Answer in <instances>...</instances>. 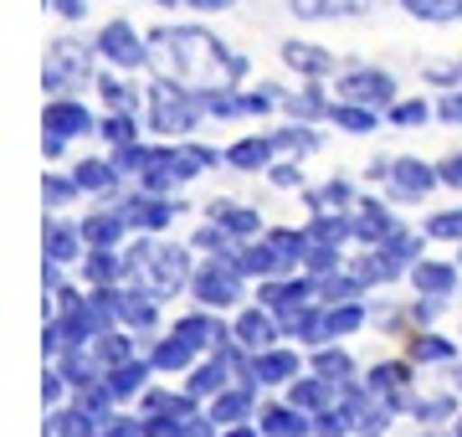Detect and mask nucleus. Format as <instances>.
I'll return each mask as SVG.
<instances>
[{
    "instance_id": "f257e3e1",
    "label": "nucleus",
    "mask_w": 462,
    "mask_h": 437,
    "mask_svg": "<svg viewBox=\"0 0 462 437\" xmlns=\"http://www.w3.org/2000/svg\"><path fill=\"white\" fill-rule=\"evenodd\" d=\"M149 124L160 129V135H185L200 114V93H185L175 78H160V83L149 88Z\"/></svg>"
},
{
    "instance_id": "f03ea898",
    "label": "nucleus",
    "mask_w": 462,
    "mask_h": 437,
    "mask_svg": "<svg viewBox=\"0 0 462 437\" xmlns=\"http://www.w3.org/2000/svg\"><path fill=\"white\" fill-rule=\"evenodd\" d=\"M93 51L98 47H83V42H51L47 93H62L67 83H88V78H93Z\"/></svg>"
},
{
    "instance_id": "7ed1b4c3",
    "label": "nucleus",
    "mask_w": 462,
    "mask_h": 437,
    "mask_svg": "<svg viewBox=\"0 0 462 437\" xmlns=\"http://www.w3.org/2000/svg\"><path fill=\"white\" fill-rule=\"evenodd\" d=\"M339 98L365 103V108H385V103H396V78L375 68H355L339 78Z\"/></svg>"
},
{
    "instance_id": "20e7f679",
    "label": "nucleus",
    "mask_w": 462,
    "mask_h": 437,
    "mask_svg": "<svg viewBox=\"0 0 462 437\" xmlns=\"http://www.w3.org/2000/svg\"><path fill=\"white\" fill-rule=\"evenodd\" d=\"M93 47L114 62V68H144L149 62V51H144V42H139V32H134L129 21H108L98 32V42Z\"/></svg>"
},
{
    "instance_id": "39448f33",
    "label": "nucleus",
    "mask_w": 462,
    "mask_h": 437,
    "mask_svg": "<svg viewBox=\"0 0 462 437\" xmlns=\"http://www.w3.org/2000/svg\"><path fill=\"white\" fill-rule=\"evenodd\" d=\"M196 293L206 303H216V309L242 299V288H236V273H231V268H200L196 273Z\"/></svg>"
},
{
    "instance_id": "423d86ee",
    "label": "nucleus",
    "mask_w": 462,
    "mask_h": 437,
    "mask_svg": "<svg viewBox=\"0 0 462 437\" xmlns=\"http://www.w3.org/2000/svg\"><path fill=\"white\" fill-rule=\"evenodd\" d=\"M375 0H293V16L303 21H329V16H365Z\"/></svg>"
},
{
    "instance_id": "0eeeda50",
    "label": "nucleus",
    "mask_w": 462,
    "mask_h": 437,
    "mask_svg": "<svg viewBox=\"0 0 462 437\" xmlns=\"http://www.w3.org/2000/svg\"><path fill=\"white\" fill-rule=\"evenodd\" d=\"M282 62L298 72H309V78H319V72L334 68V57L324 47H309V42H282Z\"/></svg>"
},
{
    "instance_id": "6e6552de",
    "label": "nucleus",
    "mask_w": 462,
    "mask_h": 437,
    "mask_svg": "<svg viewBox=\"0 0 462 437\" xmlns=\"http://www.w3.org/2000/svg\"><path fill=\"white\" fill-rule=\"evenodd\" d=\"M401 5H406V16L431 21V26H447L462 16V0H401Z\"/></svg>"
},
{
    "instance_id": "1a4fd4ad",
    "label": "nucleus",
    "mask_w": 462,
    "mask_h": 437,
    "mask_svg": "<svg viewBox=\"0 0 462 437\" xmlns=\"http://www.w3.org/2000/svg\"><path fill=\"white\" fill-rule=\"evenodd\" d=\"M391 175H396L401 196H427V191H431V170L421 165V160H396V165H391Z\"/></svg>"
},
{
    "instance_id": "9d476101",
    "label": "nucleus",
    "mask_w": 462,
    "mask_h": 437,
    "mask_svg": "<svg viewBox=\"0 0 462 437\" xmlns=\"http://www.w3.org/2000/svg\"><path fill=\"white\" fill-rule=\"evenodd\" d=\"M329 118L339 124V129H349V135H370V129H375V108H365V103H349V98L334 103Z\"/></svg>"
},
{
    "instance_id": "9b49d317",
    "label": "nucleus",
    "mask_w": 462,
    "mask_h": 437,
    "mask_svg": "<svg viewBox=\"0 0 462 437\" xmlns=\"http://www.w3.org/2000/svg\"><path fill=\"white\" fill-rule=\"evenodd\" d=\"M47 129H57V135H83V129H93V118H88L78 103H51L47 108Z\"/></svg>"
},
{
    "instance_id": "f8f14e48",
    "label": "nucleus",
    "mask_w": 462,
    "mask_h": 437,
    "mask_svg": "<svg viewBox=\"0 0 462 437\" xmlns=\"http://www.w3.org/2000/svg\"><path fill=\"white\" fill-rule=\"evenodd\" d=\"M278 150V144H273V139H242V144H231L226 150V160L236 170H257V165H267V154Z\"/></svg>"
},
{
    "instance_id": "ddd939ff",
    "label": "nucleus",
    "mask_w": 462,
    "mask_h": 437,
    "mask_svg": "<svg viewBox=\"0 0 462 437\" xmlns=\"http://www.w3.org/2000/svg\"><path fill=\"white\" fill-rule=\"evenodd\" d=\"M236 339H242V345H252V350H267V345H273V320H267V314H257V309H247V314H242V324H236Z\"/></svg>"
},
{
    "instance_id": "4468645a",
    "label": "nucleus",
    "mask_w": 462,
    "mask_h": 437,
    "mask_svg": "<svg viewBox=\"0 0 462 437\" xmlns=\"http://www.w3.org/2000/svg\"><path fill=\"white\" fill-rule=\"evenodd\" d=\"M175 217L165 201H154V196H139V201H129V211H124V221H134V227H165V221Z\"/></svg>"
},
{
    "instance_id": "2eb2a0df",
    "label": "nucleus",
    "mask_w": 462,
    "mask_h": 437,
    "mask_svg": "<svg viewBox=\"0 0 462 437\" xmlns=\"http://www.w3.org/2000/svg\"><path fill=\"white\" fill-rule=\"evenodd\" d=\"M263 432L267 437H303V432H309V422L293 417L288 406H267V412H263Z\"/></svg>"
},
{
    "instance_id": "dca6fc26",
    "label": "nucleus",
    "mask_w": 462,
    "mask_h": 437,
    "mask_svg": "<svg viewBox=\"0 0 462 437\" xmlns=\"http://www.w3.org/2000/svg\"><path fill=\"white\" fill-rule=\"evenodd\" d=\"M190 355H196V345L185 335H175V339H165L160 350H154V366L160 370H180V366H190Z\"/></svg>"
},
{
    "instance_id": "f3484780",
    "label": "nucleus",
    "mask_w": 462,
    "mask_h": 437,
    "mask_svg": "<svg viewBox=\"0 0 462 437\" xmlns=\"http://www.w3.org/2000/svg\"><path fill=\"white\" fill-rule=\"evenodd\" d=\"M355 232H360L365 242H380V237H391V217H385L380 206H370V201H365L360 221H355Z\"/></svg>"
},
{
    "instance_id": "a211bd4d",
    "label": "nucleus",
    "mask_w": 462,
    "mask_h": 437,
    "mask_svg": "<svg viewBox=\"0 0 462 437\" xmlns=\"http://www.w3.org/2000/svg\"><path fill=\"white\" fill-rule=\"evenodd\" d=\"M118 227H124L118 217H93V221L83 227V237L93 242V247H114V242H118Z\"/></svg>"
},
{
    "instance_id": "6ab92c4d",
    "label": "nucleus",
    "mask_w": 462,
    "mask_h": 437,
    "mask_svg": "<svg viewBox=\"0 0 462 437\" xmlns=\"http://www.w3.org/2000/svg\"><path fill=\"white\" fill-rule=\"evenodd\" d=\"M416 288H427V293H447V288H452V268L421 263V268H416Z\"/></svg>"
},
{
    "instance_id": "aec40b11",
    "label": "nucleus",
    "mask_w": 462,
    "mask_h": 437,
    "mask_svg": "<svg viewBox=\"0 0 462 437\" xmlns=\"http://www.w3.org/2000/svg\"><path fill=\"white\" fill-rule=\"evenodd\" d=\"M427 103L411 98V103H391V124H401V129H416V124H427Z\"/></svg>"
},
{
    "instance_id": "412c9836",
    "label": "nucleus",
    "mask_w": 462,
    "mask_h": 437,
    "mask_svg": "<svg viewBox=\"0 0 462 437\" xmlns=\"http://www.w3.org/2000/svg\"><path fill=\"white\" fill-rule=\"evenodd\" d=\"M293 370H298L293 355H263V360H257V376H263V381H288Z\"/></svg>"
},
{
    "instance_id": "4be33fe9",
    "label": "nucleus",
    "mask_w": 462,
    "mask_h": 437,
    "mask_svg": "<svg viewBox=\"0 0 462 437\" xmlns=\"http://www.w3.org/2000/svg\"><path fill=\"white\" fill-rule=\"evenodd\" d=\"M108 181H114V170L103 160H83L78 165V185H88V191H108Z\"/></svg>"
},
{
    "instance_id": "5701e85b",
    "label": "nucleus",
    "mask_w": 462,
    "mask_h": 437,
    "mask_svg": "<svg viewBox=\"0 0 462 437\" xmlns=\"http://www.w3.org/2000/svg\"><path fill=\"white\" fill-rule=\"evenodd\" d=\"M334 103H324V93H319V88H303V93H298L293 98V114L298 118H319V114H329Z\"/></svg>"
},
{
    "instance_id": "b1692460",
    "label": "nucleus",
    "mask_w": 462,
    "mask_h": 437,
    "mask_svg": "<svg viewBox=\"0 0 462 437\" xmlns=\"http://www.w3.org/2000/svg\"><path fill=\"white\" fill-rule=\"evenodd\" d=\"M139 386H144V366H134V360H129V366H118V376L108 381L114 396H129V391H139Z\"/></svg>"
},
{
    "instance_id": "393cba45",
    "label": "nucleus",
    "mask_w": 462,
    "mask_h": 437,
    "mask_svg": "<svg viewBox=\"0 0 462 437\" xmlns=\"http://www.w3.org/2000/svg\"><path fill=\"white\" fill-rule=\"evenodd\" d=\"M93 83H98V93H103L108 103H114L118 114H124V108H134V88H124L118 78H93Z\"/></svg>"
},
{
    "instance_id": "a878e982",
    "label": "nucleus",
    "mask_w": 462,
    "mask_h": 437,
    "mask_svg": "<svg viewBox=\"0 0 462 437\" xmlns=\"http://www.w3.org/2000/svg\"><path fill=\"white\" fill-rule=\"evenodd\" d=\"M293 402H298V406H319V402H329V381L319 376V381H303V386H293Z\"/></svg>"
},
{
    "instance_id": "bb28decb",
    "label": "nucleus",
    "mask_w": 462,
    "mask_h": 437,
    "mask_svg": "<svg viewBox=\"0 0 462 437\" xmlns=\"http://www.w3.org/2000/svg\"><path fill=\"white\" fill-rule=\"evenodd\" d=\"M118 314H124L129 324H149V320H154L149 299H134V293H124V299H118Z\"/></svg>"
},
{
    "instance_id": "cd10ccee",
    "label": "nucleus",
    "mask_w": 462,
    "mask_h": 437,
    "mask_svg": "<svg viewBox=\"0 0 462 437\" xmlns=\"http://www.w3.org/2000/svg\"><path fill=\"white\" fill-rule=\"evenodd\" d=\"M57 432L62 437H93V412H67V417H57Z\"/></svg>"
},
{
    "instance_id": "c85d7f7f",
    "label": "nucleus",
    "mask_w": 462,
    "mask_h": 437,
    "mask_svg": "<svg viewBox=\"0 0 462 437\" xmlns=\"http://www.w3.org/2000/svg\"><path fill=\"white\" fill-rule=\"evenodd\" d=\"M273 144H278V150H314L319 139L309 135V129H278V135H273Z\"/></svg>"
},
{
    "instance_id": "c756f323",
    "label": "nucleus",
    "mask_w": 462,
    "mask_h": 437,
    "mask_svg": "<svg viewBox=\"0 0 462 437\" xmlns=\"http://www.w3.org/2000/svg\"><path fill=\"white\" fill-rule=\"evenodd\" d=\"M314 370L324 376V381H345V376H349V360L329 350V355H319V360H314Z\"/></svg>"
},
{
    "instance_id": "7c9ffc66",
    "label": "nucleus",
    "mask_w": 462,
    "mask_h": 437,
    "mask_svg": "<svg viewBox=\"0 0 462 437\" xmlns=\"http://www.w3.org/2000/svg\"><path fill=\"white\" fill-rule=\"evenodd\" d=\"M242 412H247V396H236V391L211 406V417H221V422H242Z\"/></svg>"
},
{
    "instance_id": "2f4dec72",
    "label": "nucleus",
    "mask_w": 462,
    "mask_h": 437,
    "mask_svg": "<svg viewBox=\"0 0 462 437\" xmlns=\"http://www.w3.org/2000/svg\"><path fill=\"white\" fill-rule=\"evenodd\" d=\"M103 135L114 139V144H134V118L129 114H114L108 124H103Z\"/></svg>"
},
{
    "instance_id": "473e14b6",
    "label": "nucleus",
    "mask_w": 462,
    "mask_h": 437,
    "mask_svg": "<svg viewBox=\"0 0 462 437\" xmlns=\"http://www.w3.org/2000/svg\"><path fill=\"white\" fill-rule=\"evenodd\" d=\"M221 381H226V376H221V366H206L196 376V381H190V396H206V391H221Z\"/></svg>"
},
{
    "instance_id": "72a5a7b5",
    "label": "nucleus",
    "mask_w": 462,
    "mask_h": 437,
    "mask_svg": "<svg viewBox=\"0 0 462 437\" xmlns=\"http://www.w3.org/2000/svg\"><path fill=\"white\" fill-rule=\"evenodd\" d=\"M47 247H51V257H72V253H78L67 227H47Z\"/></svg>"
},
{
    "instance_id": "f704fd0d",
    "label": "nucleus",
    "mask_w": 462,
    "mask_h": 437,
    "mask_svg": "<svg viewBox=\"0 0 462 437\" xmlns=\"http://www.w3.org/2000/svg\"><path fill=\"white\" fill-rule=\"evenodd\" d=\"M406 386V366H380L375 370V391H401Z\"/></svg>"
},
{
    "instance_id": "c9c22d12",
    "label": "nucleus",
    "mask_w": 462,
    "mask_h": 437,
    "mask_svg": "<svg viewBox=\"0 0 462 437\" xmlns=\"http://www.w3.org/2000/svg\"><path fill=\"white\" fill-rule=\"evenodd\" d=\"M345 201H349V191H345V185H324V191L314 196V206H319V211H339Z\"/></svg>"
},
{
    "instance_id": "e433bc0d",
    "label": "nucleus",
    "mask_w": 462,
    "mask_h": 437,
    "mask_svg": "<svg viewBox=\"0 0 462 437\" xmlns=\"http://www.w3.org/2000/svg\"><path fill=\"white\" fill-rule=\"evenodd\" d=\"M355 278H324V288H319V293H324V299H355Z\"/></svg>"
},
{
    "instance_id": "4c0bfd02",
    "label": "nucleus",
    "mask_w": 462,
    "mask_h": 437,
    "mask_svg": "<svg viewBox=\"0 0 462 437\" xmlns=\"http://www.w3.org/2000/svg\"><path fill=\"white\" fill-rule=\"evenodd\" d=\"M360 324V309H334L329 314V335H339V330H355Z\"/></svg>"
},
{
    "instance_id": "58836bf2",
    "label": "nucleus",
    "mask_w": 462,
    "mask_h": 437,
    "mask_svg": "<svg viewBox=\"0 0 462 437\" xmlns=\"http://www.w3.org/2000/svg\"><path fill=\"white\" fill-rule=\"evenodd\" d=\"M416 355L421 360H442V355H452V345L447 339H416Z\"/></svg>"
},
{
    "instance_id": "ea45409f",
    "label": "nucleus",
    "mask_w": 462,
    "mask_h": 437,
    "mask_svg": "<svg viewBox=\"0 0 462 437\" xmlns=\"http://www.w3.org/2000/svg\"><path fill=\"white\" fill-rule=\"evenodd\" d=\"M437 114H442L447 124H462V93H447V98H442V108H437Z\"/></svg>"
},
{
    "instance_id": "a19ab883",
    "label": "nucleus",
    "mask_w": 462,
    "mask_h": 437,
    "mask_svg": "<svg viewBox=\"0 0 462 437\" xmlns=\"http://www.w3.org/2000/svg\"><path fill=\"white\" fill-rule=\"evenodd\" d=\"M51 5H57V16H67V21L88 16V0H51Z\"/></svg>"
},
{
    "instance_id": "79ce46f5",
    "label": "nucleus",
    "mask_w": 462,
    "mask_h": 437,
    "mask_svg": "<svg viewBox=\"0 0 462 437\" xmlns=\"http://www.w3.org/2000/svg\"><path fill=\"white\" fill-rule=\"evenodd\" d=\"M185 5H190V11H231L236 0H185Z\"/></svg>"
},
{
    "instance_id": "37998d69",
    "label": "nucleus",
    "mask_w": 462,
    "mask_h": 437,
    "mask_svg": "<svg viewBox=\"0 0 462 437\" xmlns=\"http://www.w3.org/2000/svg\"><path fill=\"white\" fill-rule=\"evenodd\" d=\"M345 427H349L345 417H319V432H324V437H339Z\"/></svg>"
},
{
    "instance_id": "c03bdc74",
    "label": "nucleus",
    "mask_w": 462,
    "mask_h": 437,
    "mask_svg": "<svg viewBox=\"0 0 462 437\" xmlns=\"http://www.w3.org/2000/svg\"><path fill=\"white\" fill-rule=\"evenodd\" d=\"M72 196V185L67 181H47V201H67Z\"/></svg>"
},
{
    "instance_id": "a18cd8bd",
    "label": "nucleus",
    "mask_w": 462,
    "mask_h": 437,
    "mask_svg": "<svg viewBox=\"0 0 462 437\" xmlns=\"http://www.w3.org/2000/svg\"><path fill=\"white\" fill-rule=\"evenodd\" d=\"M442 181H447V185H462V160H447V165H442Z\"/></svg>"
},
{
    "instance_id": "49530a36",
    "label": "nucleus",
    "mask_w": 462,
    "mask_h": 437,
    "mask_svg": "<svg viewBox=\"0 0 462 437\" xmlns=\"http://www.w3.org/2000/svg\"><path fill=\"white\" fill-rule=\"evenodd\" d=\"M273 181H278V185H298V170L293 165H278V170H273Z\"/></svg>"
},
{
    "instance_id": "de8ad7c7",
    "label": "nucleus",
    "mask_w": 462,
    "mask_h": 437,
    "mask_svg": "<svg viewBox=\"0 0 462 437\" xmlns=\"http://www.w3.org/2000/svg\"><path fill=\"white\" fill-rule=\"evenodd\" d=\"M108 437H139V427H134V422H114V427H108Z\"/></svg>"
},
{
    "instance_id": "09e8293b",
    "label": "nucleus",
    "mask_w": 462,
    "mask_h": 437,
    "mask_svg": "<svg viewBox=\"0 0 462 437\" xmlns=\"http://www.w3.org/2000/svg\"><path fill=\"white\" fill-rule=\"evenodd\" d=\"M160 5H185V0H160Z\"/></svg>"
},
{
    "instance_id": "8fccbe9b",
    "label": "nucleus",
    "mask_w": 462,
    "mask_h": 437,
    "mask_svg": "<svg viewBox=\"0 0 462 437\" xmlns=\"http://www.w3.org/2000/svg\"><path fill=\"white\" fill-rule=\"evenodd\" d=\"M231 437H252V432H231Z\"/></svg>"
},
{
    "instance_id": "3c124183",
    "label": "nucleus",
    "mask_w": 462,
    "mask_h": 437,
    "mask_svg": "<svg viewBox=\"0 0 462 437\" xmlns=\"http://www.w3.org/2000/svg\"><path fill=\"white\" fill-rule=\"evenodd\" d=\"M457 68H462V62H457Z\"/></svg>"
}]
</instances>
